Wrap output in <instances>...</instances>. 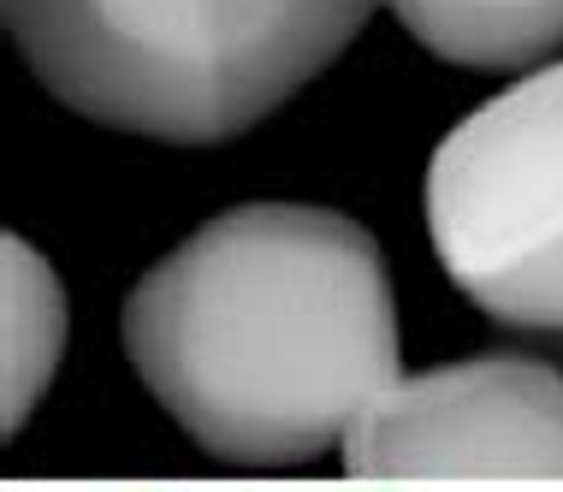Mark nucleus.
Masks as SVG:
<instances>
[{"instance_id": "6", "label": "nucleus", "mask_w": 563, "mask_h": 492, "mask_svg": "<svg viewBox=\"0 0 563 492\" xmlns=\"http://www.w3.org/2000/svg\"><path fill=\"white\" fill-rule=\"evenodd\" d=\"M0 250H7L0 255V267H7V434H19L59 368L71 309L42 250H30L19 232H7Z\"/></svg>"}, {"instance_id": "1", "label": "nucleus", "mask_w": 563, "mask_h": 492, "mask_svg": "<svg viewBox=\"0 0 563 492\" xmlns=\"http://www.w3.org/2000/svg\"><path fill=\"white\" fill-rule=\"evenodd\" d=\"M125 357L208 457L309 469L404 380L374 232L309 203H243L131 285Z\"/></svg>"}, {"instance_id": "4", "label": "nucleus", "mask_w": 563, "mask_h": 492, "mask_svg": "<svg viewBox=\"0 0 563 492\" xmlns=\"http://www.w3.org/2000/svg\"><path fill=\"white\" fill-rule=\"evenodd\" d=\"M339 457L350 481H563V368L475 357L404 374Z\"/></svg>"}, {"instance_id": "2", "label": "nucleus", "mask_w": 563, "mask_h": 492, "mask_svg": "<svg viewBox=\"0 0 563 492\" xmlns=\"http://www.w3.org/2000/svg\"><path fill=\"white\" fill-rule=\"evenodd\" d=\"M379 0H0L71 113L155 143H225L339 59Z\"/></svg>"}, {"instance_id": "5", "label": "nucleus", "mask_w": 563, "mask_h": 492, "mask_svg": "<svg viewBox=\"0 0 563 492\" xmlns=\"http://www.w3.org/2000/svg\"><path fill=\"white\" fill-rule=\"evenodd\" d=\"M428 54L468 72L540 66L563 48V0H379Z\"/></svg>"}, {"instance_id": "3", "label": "nucleus", "mask_w": 563, "mask_h": 492, "mask_svg": "<svg viewBox=\"0 0 563 492\" xmlns=\"http://www.w3.org/2000/svg\"><path fill=\"white\" fill-rule=\"evenodd\" d=\"M445 280L498 327L563 332V59L486 96L428 161Z\"/></svg>"}]
</instances>
